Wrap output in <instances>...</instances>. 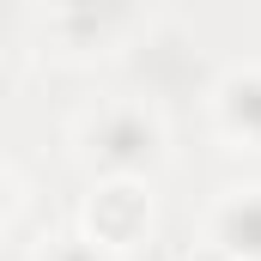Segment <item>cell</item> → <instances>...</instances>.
I'll return each mask as SVG.
<instances>
[{"instance_id": "cell-7", "label": "cell", "mask_w": 261, "mask_h": 261, "mask_svg": "<svg viewBox=\"0 0 261 261\" xmlns=\"http://www.w3.org/2000/svg\"><path fill=\"white\" fill-rule=\"evenodd\" d=\"M6 200H12V189H6V176H0V213H6Z\"/></svg>"}, {"instance_id": "cell-4", "label": "cell", "mask_w": 261, "mask_h": 261, "mask_svg": "<svg viewBox=\"0 0 261 261\" xmlns=\"http://www.w3.org/2000/svg\"><path fill=\"white\" fill-rule=\"evenodd\" d=\"M213 116H219V128L231 134V140L261 146V67H243V73H231V79L219 85Z\"/></svg>"}, {"instance_id": "cell-1", "label": "cell", "mask_w": 261, "mask_h": 261, "mask_svg": "<svg viewBox=\"0 0 261 261\" xmlns=\"http://www.w3.org/2000/svg\"><path fill=\"white\" fill-rule=\"evenodd\" d=\"M152 231V189L140 176H110L85 200V243L103 255H128Z\"/></svg>"}, {"instance_id": "cell-5", "label": "cell", "mask_w": 261, "mask_h": 261, "mask_svg": "<svg viewBox=\"0 0 261 261\" xmlns=\"http://www.w3.org/2000/svg\"><path fill=\"white\" fill-rule=\"evenodd\" d=\"M37 261H110V255H103V249H91L85 237H73V243H55L49 255H37Z\"/></svg>"}, {"instance_id": "cell-2", "label": "cell", "mask_w": 261, "mask_h": 261, "mask_svg": "<svg viewBox=\"0 0 261 261\" xmlns=\"http://www.w3.org/2000/svg\"><path fill=\"white\" fill-rule=\"evenodd\" d=\"M85 140H91V152L110 164V176H134L140 164H152L158 158V122L146 116V110H134V103H122V110H103L91 128H85Z\"/></svg>"}, {"instance_id": "cell-6", "label": "cell", "mask_w": 261, "mask_h": 261, "mask_svg": "<svg viewBox=\"0 0 261 261\" xmlns=\"http://www.w3.org/2000/svg\"><path fill=\"white\" fill-rule=\"evenodd\" d=\"M182 261H231V255H225V249H213V243H200L195 255H182Z\"/></svg>"}, {"instance_id": "cell-3", "label": "cell", "mask_w": 261, "mask_h": 261, "mask_svg": "<svg viewBox=\"0 0 261 261\" xmlns=\"http://www.w3.org/2000/svg\"><path fill=\"white\" fill-rule=\"evenodd\" d=\"M213 249L231 261H261V189H237L213 213Z\"/></svg>"}]
</instances>
